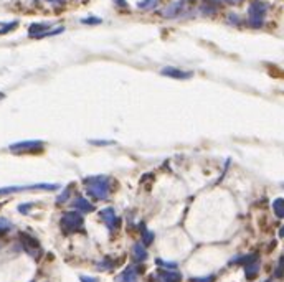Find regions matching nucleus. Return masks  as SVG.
Returning <instances> with one entry per match:
<instances>
[{
  "mask_svg": "<svg viewBox=\"0 0 284 282\" xmlns=\"http://www.w3.org/2000/svg\"><path fill=\"white\" fill-rule=\"evenodd\" d=\"M85 185L88 193L96 200H106L111 193V178L106 175H94V177L85 178Z\"/></svg>",
  "mask_w": 284,
  "mask_h": 282,
  "instance_id": "1",
  "label": "nucleus"
},
{
  "mask_svg": "<svg viewBox=\"0 0 284 282\" xmlns=\"http://www.w3.org/2000/svg\"><path fill=\"white\" fill-rule=\"evenodd\" d=\"M60 226L66 234L78 233L85 228V218L79 211H66L60 219Z\"/></svg>",
  "mask_w": 284,
  "mask_h": 282,
  "instance_id": "2",
  "label": "nucleus"
},
{
  "mask_svg": "<svg viewBox=\"0 0 284 282\" xmlns=\"http://www.w3.org/2000/svg\"><path fill=\"white\" fill-rule=\"evenodd\" d=\"M268 4L263 0H253L248 7V23L253 28H261L264 23V17L268 14Z\"/></svg>",
  "mask_w": 284,
  "mask_h": 282,
  "instance_id": "3",
  "label": "nucleus"
},
{
  "mask_svg": "<svg viewBox=\"0 0 284 282\" xmlns=\"http://www.w3.org/2000/svg\"><path fill=\"white\" fill-rule=\"evenodd\" d=\"M42 149H43L42 140H22V142L12 144L9 147L10 152H14V154H35V152H40Z\"/></svg>",
  "mask_w": 284,
  "mask_h": 282,
  "instance_id": "4",
  "label": "nucleus"
},
{
  "mask_svg": "<svg viewBox=\"0 0 284 282\" xmlns=\"http://www.w3.org/2000/svg\"><path fill=\"white\" fill-rule=\"evenodd\" d=\"M195 0H177V2L170 4L169 7H166L162 10V17L164 18H177L180 15H184V12L188 9V5H190Z\"/></svg>",
  "mask_w": 284,
  "mask_h": 282,
  "instance_id": "5",
  "label": "nucleus"
},
{
  "mask_svg": "<svg viewBox=\"0 0 284 282\" xmlns=\"http://www.w3.org/2000/svg\"><path fill=\"white\" fill-rule=\"evenodd\" d=\"M20 243L23 249L27 251L30 256H33V258H38L42 254V246L38 240H35L33 236H30L28 233H20Z\"/></svg>",
  "mask_w": 284,
  "mask_h": 282,
  "instance_id": "6",
  "label": "nucleus"
},
{
  "mask_svg": "<svg viewBox=\"0 0 284 282\" xmlns=\"http://www.w3.org/2000/svg\"><path fill=\"white\" fill-rule=\"evenodd\" d=\"M58 185L52 183H35V185H23V186H5L0 188V195H9V193L23 192V190H56Z\"/></svg>",
  "mask_w": 284,
  "mask_h": 282,
  "instance_id": "7",
  "label": "nucleus"
},
{
  "mask_svg": "<svg viewBox=\"0 0 284 282\" xmlns=\"http://www.w3.org/2000/svg\"><path fill=\"white\" fill-rule=\"evenodd\" d=\"M99 216L104 219L106 226H108L109 231H114L119 226V218L116 215L114 208H104V210H101L99 211Z\"/></svg>",
  "mask_w": 284,
  "mask_h": 282,
  "instance_id": "8",
  "label": "nucleus"
},
{
  "mask_svg": "<svg viewBox=\"0 0 284 282\" xmlns=\"http://www.w3.org/2000/svg\"><path fill=\"white\" fill-rule=\"evenodd\" d=\"M160 74L162 76H167V78H174V79H190L193 76L192 71H184V70H179V68H174V66L162 68Z\"/></svg>",
  "mask_w": 284,
  "mask_h": 282,
  "instance_id": "9",
  "label": "nucleus"
},
{
  "mask_svg": "<svg viewBox=\"0 0 284 282\" xmlns=\"http://www.w3.org/2000/svg\"><path fill=\"white\" fill-rule=\"evenodd\" d=\"M52 28V23H31L28 28V35L31 38H45Z\"/></svg>",
  "mask_w": 284,
  "mask_h": 282,
  "instance_id": "10",
  "label": "nucleus"
},
{
  "mask_svg": "<svg viewBox=\"0 0 284 282\" xmlns=\"http://www.w3.org/2000/svg\"><path fill=\"white\" fill-rule=\"evenodd\" d=\"M137 280H139V274L134 266L126 267L117 277V282H137Z\"/></svg>",
  "mask_w": 284,
  "mask_h": 282,
  "instance_id": "11",
  "label": "nucleus"
},
{
  "mask_svg": "<svg viewBox=\"0 0 284 282\" xmlns=\"http://www.w3.org/2000/svg\"><path fill=\"white\" fill-rule=\"evenodd\" d=\"M132 256H134V259H136V262H144L147 259V251H146V246H144V244H141V243H137V244H134V246H132Z\"/></svg>",
  "mask_w": 284,
  "mask_h": 282,
  "instance_id": "12",
  "label": "nucleus"
},
{
  "mask_svg": "<svg viewBox=\"0 0 284 282\" xmlns=\"http://www.w3.org/2000/svg\"><path fill=\"white\" fill-rule=\"evenodd\" d=\"M157 275H159L160 282H180V279H182V275L179 272L170 271V269L169 271H159Z\"/></svg>",
  "mask_w": 284,
  "mask_h": 282,
  "instance_id": "13",
  "label": "nucleus"
},
{
  "mask_svg": "<svg viewBox=\"0 0 284 282\" xmlns=\"http://www.w3.org/2000/svg\"><path fill=\"white\" fill-rule=\"evenodd\" d=\"M258 272H260V259H256V261L245 266V274H246V279L248 280H253L258 275Z\"/></svg>",
  "mask_w": 284,
  "mask_h": 282,
  "instance_id": "14",
  "label": "nucleus"
},
{
  "mask_svg": "<svg viewBox=\"0 0 284 282\" xmlns=\"http://www.w3.org/2000/svg\"><path fill=\"white\" fill-rule=\"evenodd\" d=\"M74 208H78L79 211H83V213H90V211L94 210V205L88 202L85 197H78L76 202H74Z\"/></svg>",
  "mask_w": 284,
  "mask_h": 282,
  "instance_id": "15",
  "label": "nucleus"
},
{
  "mask_svg": "<svg viewBox=\"0 0 284 282\" xmlns=\"http://www.w3.org/2000/svg\"><path fill=\"white\" fill-rule=\"evenodd\" d=\"M256 259H260V258H258V254L238 256V258H233V259L230 261V264H243V266H246V264H250V262H253V261H256Z\"/></svg>",
  "mask_w": 284,
  "mask_h": 282,
  "instance_id": "16",
  "label": "nucleus"
},
{
  "mask_svg": "<svg viewBox=\"0 0 284 282\" xmlns=\"http://www.w3.org/2000/svg\"><path fill=\"white\" fill-rule=\"evenodd\" d=\"M273 211L277 218H284V198H276L273 202Z\"/></svg>",
  "mask_w": 284,
  "mask_h": 282,
  "instance_id": "17",
  "label": "nucleus"
},
{
  "mask_svg": "<svg viewBox=\"0 0 284 282\" xmlns=\"http://www.w3.org/2000/svg\"><path fill=\"white\" fill-rule=\"evenodd\" d=\"M154 238H155V234L152 233V231H149V229L142 224V244H144V246H149V244H152Z\"/></svg>",
  "mask_w": 284,
  "mask_h": 282,
  "instance_id": "18",
  "label": "nucleus"
},
{
  "mask_svg": "<svg viewBox=\"0 0 284 282\" xmlns=\"http://www.w3.org/2000/svg\"><path fill=\"white\" fill-rule=\"evenodd\" d=\"M157 2H159V0H142V2L137 4V7L141 10H150V9L155 7Z\"/></svg>",
  "mask_w": 284,
  "mask_h": 282,
  "instance_id": "19",
  "label": "nucleus"
},
{
  "mask_svg": "<svg viewBox=\"0 0 284 282\" xmlns=\"http://www.w3.org/2000/svg\"><path fill=\"white\" fill-rule=\"evenodd\" d=\"M10 229H12V223L9 221V219H5V218H0V234H5V233H9Z\"/></svg>",
  "mask_w": 284,
  "mask_h": 282,
  "instance_id": "20",
  "label": "nucleus"
},
{
  "mask_svg": "<svg viewBox=\"0 0 284 282\" xmlns=\"http://www.w3.org/2000/svg\"><path fill=\"white\" fill-rule=\"evenodd\" d=\"M284 275V256H281L279 261H277L276 271H274V277H282Z\"/></svg>",
  "mask_w": 284,
  "mask_h": 282,
  "instance_id": "21",
  "label": "nucleus"
},
{
  "mask_svg": "<svg viewBox=\"0 0 284 282\" xmlns=\"http://www.w3.org/2000/svg\"><path fill=\"white\" fill-rule=\"evenodd\" d=\"M69 192H71V186H66L65 188V192L61 193V195L56 198V203H63V202H66V200L69 198Z\"/></svg>",
  "mask_w": 284,
  "mask_h": 282,
  "instance_id": "22",
  "label": "nucleus"
},
{
  "mask_svg": "<svg viewBox=\"0 0 284 282\" xmlns=\"http://www.w3.org/2000/svg\"><path fill=\"white\" fill-rule=\"evenodd\" d=\"M157 266H160V267H166V269H175L177 264L175 262H167V261H164V259H157Z\"/></svg>",
  "mask_w": 284,
  "mask_h": 282,
  "instance_id": "23",
  "label": "nucleus"
},
{
  "mask_svg": "<svg viewBox=\"0 0 284 282\" xmlns=\"http://www.w3.org/2000/svg\"><path fill=\"white\" fill-rule=\"evenodd\" d=\"M17 25H18V22H10L9 25H5V27H4L2 30H0V35L9 33V31H10V30H14V28L17 27Z\"/></svg>",
  "mask_w": 284,
  "mask_h": 282,
  "instance_id": "24",
  "label": "nucleus"
},
{
  "mask_svg": "<svg viewBox=\"0 0 284 282\" xmlns=\"http://www.w3.org/2000/svg\"><path fill=\"white\" fill-rule=\"evenodd\" d=\"M212 4H230V5H236L239 2H243V0H210Z\"/></svg>",
  "mask_w": 284,
  "mask_h": 282,
  "instance_id": "25",
  "label": "nucleus"
},
{
  "mask_svg": "<svg viewBox=\"0 0 284 282\" xmlns=\"http://www.w3.org/2000/svg\"><path fill=\"white\" fill-rule=\"evenodd\" d=\"M83 23H86V25H98V23H101L103 20H101V18H94V17H91V18H83V20H81Z\"/></svg>",
  "mask_w": 284,
  "mask_h": 282,
  "instance_id": "26",
  "label": "nucleus"
},
{
  "mask_svg": "<svg viewBox=\"0 0 284 282\" xmlns=\"http://www.w3.org/2000/svg\"><path fill=\"white\" fill-rule=\"evenodd\" d=\"M215 275H207V277H193L192 282H213Z\"/></svg>",
  "mask_w": 284,
  "mask_h": 282,
  "instance_id": "27",
  "label": "nucleus"
},
{
  "mask_svg": "<svg viewBox=\"0 0 284 282\" xmlns=\"http://www.w3.org/2000/svg\"><path fill=\"white\" fill-rule=\"evenodd\" d=\"M81 282H99L96 277H91V275H79Z\"/></svg>",
  "mask_w": 284,
  "mask_h": 282,
  "instance_id": "28",
  "label": "nucleus"
},
{
  "mask_svg": "<svg viewBox=\"0 0 284 282\" xmlns=\"http://www.w3.org/2000/svg\"><path fill=\"white\" fill-rule=\"evenodd\" d=\"M30 206H31V203H27V205H20V206H18V211H20V213H28Z\"/></svg>",
  "mask_w": 284,
  "mask_h": 282,
  "instance_id": "29",
  "label": "nucleus"
},
{
  "mask_svg": "<svg viewBox=\"0 0 284 282\" xmlns=\"http://www.w3.org/2000/svg\"><path fill=\"white\" fill-rule=\"evenodd\" d=\"M116 5H119V7H128V2L126 0H112Z\"/></svg>",
  "mask_w": 284,
  "mask_h": 282,
  "instance_id": "30",
  "label": "nucleus"
},
{
  "mask_svg": "<svg viewBox=\"0 0 284 282\" xmlns=\"http://www.w3.org/2000/svg\"><path fill=\"white\" fill-rule=\"evenodd\" d=\"M47 2H50V4H61V2H65V0H47Z\"/></svg>",
  "mask_w": 284,
  "mask_h": 282,
  "instance_id": "31",
  "label": "nucleus"
},
{
  "mask_svg": "<svg viewBox=\"0 0 284 282\" xmlns=\"http://www.w3.org/2000/svg\"><path fill=\"white\" fill-rule=\"evenodd\" d=\"M279 236H281V238H284V226L279 229Z\"/></svg>",
  "mask_w": 284,
  "mask_h": 282,
  "instance_id": "32",
  "label": "nucleus"
},
{
  "mask_svg": "<svg viewBox=\"0 0 284 282\" xmlns=\"http://www.w3.org/2000/svg\"><path fill=\"white\" fill-rule=\"evenodd\" d=\"M4 98H5V94H4V92H0V99H4Z\"/></svg>",
  "mask_w": 284,
  "mask_h": 282,
  "instance_id": "33",
  "label": "nucleus"
},
{
  "mask_svg": "<svg viewBox=\"0 0 284 282\" xmlns=\"http://www.w3.org/2000/svg\"><path fill=\"white\" fill-rule=\"evenodd\" d=\"M264 282H273V280H269V279H268V280H264Z\"/></svg>",
  "mask_w": 284,
  "mask_h": 282,
  "instance_id": "34",
  "label": "nucleus"
},
{
  "mask_svg": "<svg viewBox=\"0 0 284 282\" xmlns=\"http://www.w3.org/2000/svg\"><path fill=\"white\" fill-rule=\"evenodd\" d=\"M282 186H284V185H282Z\"/></svg>",
  "mask_w": 284,
  "mask_h": 282,
  "instance_id": "35",
  "label": "nucleus"
}]
</instances>
